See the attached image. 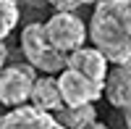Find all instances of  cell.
Masks as SVG:
<instances>
[{"mask_svg": "<svg viewBox=\"0 0 131 129\" xmlns=\"http://www.w3.org/2000/svg\"><path fill=\"white\" fill-rule=\"evenodd\" d=\"M86 37L107 63H131V0H94Z\"/></svg>", "mask_w": 131, "mask_h": 129, "instance_id": "6da1fadb", "label": "cell"}, {"mask_svg": "<svg viewBox=\"0 0 131 129\" xmlns=\"http://www.w3.org/2000/svg\"><path fill=\"white\" fill-rule=\"evenodd\" d=\"M21 53L26 56V63H31L37 71L45 74H58L66 66V53L50 45L45 34V26L39 21H31L21 32Z\"/></svg>", "mask_w": 131, "mask_h": 129, "instance_id": "7a4b0ae2", "label": "cell"}, {"mask_svg": "<svg viewBox=\"0 0 131 129\" xmlns=\"http://www.w3.org/2000/svg\"><path fill=\"white\" fill-rule=\"evenodd\" d=\"M45 34L50 40L52 48H58L60 53H71L76 48H81L86 42V26L79 16H73L71 11H58L52 13L45 24Z\"/></svg>", "mask_w": 131, "mask_h": 129, "instance_id": "3957f363", "label": "cell"}, {"mask_svg": "<svg viewBox=\"0 0 131 129\" xmlns=\"http://www.w3.org/2000/svg\"><path fill=\"white\" fill-rule=\"evenodd\" d=\"M37 79V69L31 63H10L0 71V103L8 108L29 103L31 84Z\"/></svg>", "mask_w": 131, "mask_h": 129, "instance_id": "277c9868", "label": "cell"}, {"mask_svg": "<svg viewBox=\"0 0 131 129\" xmlns=\"http://www.w3.org/2000/svg\"><path fill=\"white\" fill-rule=\"evenodd\" d=\"M58 90L63 105H84V103H97L102 98V82H94L68 66L58 71Z\"/></svg>", "mask_w": 131, "mask_h": 129, "instance_id": "5b68a950", "label": "cell"}, {"mask_svg": "<svg viewBox=\"0 0 131 129\" xmlns=\"http://www.w3.org/2000/svg\"><path fill=\"white\" fill-rule=\"evenodd\" d=\"M0 129H66V126H60L52 113L24 103L0 116Z\"/></svg>", "mask_w": 131, "mask_h": 129, "instance_id": "8992f818", "label": "cell"}, {"mask_svg": "<svg viewBox=\"0 0 131 129\" xmlns=\"http://www.w3.org/2000/svg\"><path fill=\"white\" fill-rule=\"evenodd\" d=\"M66 66L89 77L94 82H105V74H107V58L102 56L94 45L92 48H76L71 53H66Z\"/></svg>", "mask_w": 131, "mask_h": 129, "instance_id": "52a82bcc", "label": "cell"}, {"mask_svg": "<svg viewBox=\"0 0 131 129\" xmlns=\"http://www.w3.org/2000/svg\"><path fill=\"white\" fill-rule=\"evenodd\" d=\"M102 95L113 108H126L131 103V63L115 66L113 71L107 69L105 82H102Z\"/></svg>", "mask_w": 131, "mask_h": 129, "instance_id": "ba28073f", "label": "cell"}, {"mask_svg": "<svg viewBox=\"0 0 131 129\" xmlns=\"http://www.w3.org/2000/svg\"><path fill=\"white\" fill-rule=\"evenodd\" d=\"M29 100H31L34 108L47 111V113H55L58 108H63V98H60V90H58V79L55 77H37L34 84H31Z\"/></svg>", "mask_w": 131, "mask_h": 129, "instance_id": "9c48e42d", "label": "cell"}, {"mask_svg": "<svg viewBox=\"0 0 131 129\" xmlns=\"http://www.w3.org/2000/svg\"><path fill=\"white\" fill-rule=\"evenodd\" d=\"M55 119L66 129H86L92 121H97V111L94 103H84V105H63L55 111Z\"/></svg>", "mask_w": 131, "mask_h": 129, "instance_id": "30bf717a", "label": "cell"}, {"mask_svg": "<svg viewBox=\"0 0 131 129\" xmlns=\"http://www.w3.org/2000/svg\"><path fill=\"white\" fill-rule=\"evenodd\" d=\"M18 19H21V8L16 0H0V42L16 29Z\"/></svg>", "mask_w": 131, "mask_h": 129, "instance_id": "8fae6325", "label": "cell"}, {"mask_svg": "<svg viewBox=\"0 0 131 129\" xmlns=\"http://www.w3.org/2000/svg\"><path fill=\"white\" fill-rule=\"evenodd\" d=\"M47 5H52L55 11H76L81 5H92L94 0H45Z\"/></svg>", "mask_w": 131, "mask_h": 129, "instance_id": "7c38bea8", "label": "cell"}, {"mask_svg": "<svg viewBox=\"0 0 131 129\" xmlns=\"http://www.w3.org/2000/svg\"><path fill=\"white\" fill-rule=\"evenodd\" d=\"M8 45H5V40L3 42H0V71H3V66H5V61H8Z\"/></svg>", "mask_w": 131, "mask_h": 129, "instance_id": "4fadbf2b", "label": "cell"}, {"mask_svg": "<svg viewBox=\"0 0 131 129\" xmlns=\"http://www.w3.org/2000/svg\"><path fill=\"white\" fill-rule=\"evenodd\" d=\"M123 119H126V129H131V103L123 108Z\"/></svg>", "mask_w": 131, "mask_h": 129, "instance_id": "5bb4252c", "label": "cell"}, {"mask_svg": "<svg viewBox=\"0 0 131 129\" xmlns=\"http://www.w3.org/2000/svg\"><path fill=\"white\" fill-rule=\"evenodd\" d=\"M21 3H26V5H31V8H42V5H45V0H21Z\"/></svg>", "mask_w": 131, "mask_h": 129, "instance_id": "9a60e30c", "label": "cell"}, {"mask_svg": "<svg viewBox=\"0 0 131 129\" xmlns=\"http://www.w3.org/2000/svg\"><path fill=\"white\" fill-rule=\"evenodd\" d=\"M86 129H107V126H105V124H100V121H92Z\"/></svg>", "mask_w": 131, "mask_h": 129, "instance_id": "2e32d148", "label": "cell"}]
</instances>
